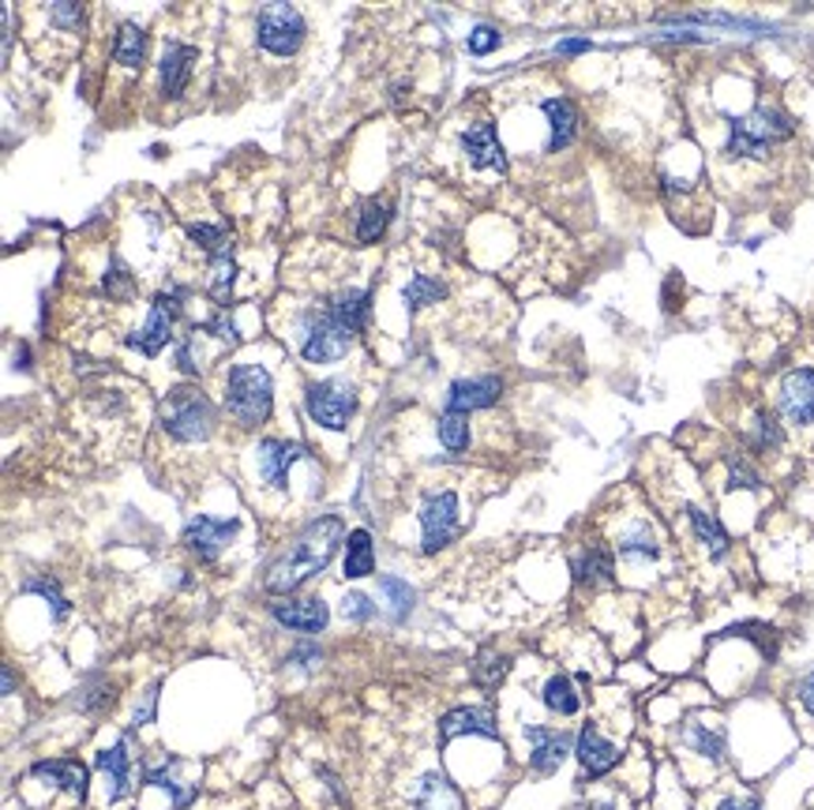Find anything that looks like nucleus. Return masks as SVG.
Wrapping results in <instances>:
<instances>
[{"instance_id":"1","label":"nucleus","mask_w":814,"mask_h":810,"mask_svg":"<svg viewBox=\"0 0 814 810\" xmlns=\"http://www.w3.org/2000/svg\"><path fill=\"white\" fill-rule=\"evenodd\" d=\"M342 540H345V526H342L339 515L315 518L312 526H308L301 537H297L293 545L271 563V567H267L263 586L271 589V593H293V589H301L308 578L320 575L326 563L334 559V551H339Z\"/></svg>"},{"instance_id":"2","label":"nucleus","mask_w":814,"mask_h":810,"mask_svg":"<svg viewBox=\"0 0 814 810\" xmlns=\"http://www.w3.org/2000/svg\"><path fill=\"white\" fill-rule=\"evenodd\" d=\"M271 402H274V383L271 372L260 364H237L225 379V405L244 428H255L271 417Z\"/></svg>"},{"instance_id":"3","label":"nucleus","mask_w":814,"mask_h":810,"mask_svg":"<svg viewBox=\"0 0 814 810\" xmlns=\"http://www.w3.org/2000/svg\"><path fill=\"white\" fill-rule=\"evenodd\" d=\"M792 121L784 117L777 105H758L747 117L732 121L728 135V158H766L773 143L788 140Z\"/></svg>"},{"instance_id":"4","label":"nucleus","mask_w":814,"mask_h":810,"mask_svg":"<svg viewBox=\"0 0 814 810\" xmlns=\"http://www.w3.org/2000/svg\"><path fill=\"white\" fill-rule=\"evenodd\" d=\"M214 405L200 387H173L162 402V424L173 439L181 443H195L207 439L214 432Z\"/></svg>"},{"instance_id":"5","label":"nucleus","mask_w":814,"mask_h":810,"mask_svg":"<svg viewBox=\"0 0 814 810\" xmlns=\"http://www.w3.org/2000/svg\"><path fill=\"white\" fill-rule=\"evenodd\" d=\"M255 31H260V45L267 49V53H274V57H290L301 49L304 42V19L297 8L290 4H267L263 12H260V23H255Z\"/></svg>"},{"instance_id":"6","label":"nucleus","mask_w":814,"mask_h":810,"mask_svg":"<svg viewBox=\"0 0 814 810\" xmlns=\"http://www.w3.org/2000/svg\"><path fill=\"white\" fill-rule=\"evenodd\" d=\"M304 405H308V417L315 424H323V428L331 432H342L345 424H350V413H353V387L342 379H326V383H312L304 394Z\"/></svg>"},{"instance_id":"7","label":"nucleus","mask_w":814,"mask_h":810,"mask_svg":"<svg viewBox=\"0 0 814 810\" xmlns=\"http://www.w3.org/2000/svg\"><path fill=\"white\" fill-rule=\"evenodd\" d=\"M350 345H353V331L345 327L334 312H323V315H315L312 327H308L301 353H304V361H312V364H331V361H342L345 353H350Z\"/></svg>"},{"instance_id":"8","label":"nucleus","mask_w":814,"mask_h":810,"mask_svg":"<svg viewBox=\"0 0 814 810\" xmlns=\"http://www.w3.org/2000/svg\"><path fill=\"white\" fill-rule=\"evenodd\" d=\"M421 526H424V551H440L454 540L459 533V496L454 492H435L429 496L421 510Z\"/></svg>"},{"instance_id":"9","label":"nucleus","mask_w":814,"mask_h":810,"mask_svg":"<svg viewBox=\"0 0 814 810\" xmlns=\"http://www.w3.org/2000/svg\"><path fill=\"white\" fill-rule=\"evenodd\" d=\"M177 301H181V293H158L154 304H151V320H147V327L139 334H132L128 345H132V350H143L147 357H158L162 345L170 342L177 315H181V304Z\"/></svg>"},{"instance_id":"10","label":"nucleus","mask_w":814,"mask_h":810,"mask_svg":"<svg viewBox=\"0 0 814 810\" xmlns=\"http://www.w3.org/2000/svg\"><path fill=\"white\" fill-rule=\"evenodd\" d=\"M500 394H503L500 375L459 379V383H451V391H446V409L443 413H465V417H470L473 409H489L492 402H500Z\"/></svg>"},{"instance_id":"11","label":"nucleus","mask_w":814,"mask_h":810,"mask_svg":"<svg viewBox=\"0 0 814 810\" xmlns=\"http://www.w3.org/2000/svg\"><path fill=\"white\" fill-rule=\"evenodd\" d=\"M233 537H237V522H218V518L195 515V518L184 526V545L192 548L203 563L218 559V551L230 545Z\"/></svg>"},{"instance_id":"12","label":"nucleus","mask_w":814,"mask_h":810,"mask_svg":"<svg viewBox=\"0 0 814 810\" xmlns=\"http://www.w3.org/2000/svg\"><path fill=\"white\" fill-rule=\"evenodd\" d=\"M781 413L792 424H814V372L796 368L781 379Z\"/></svg>"},{"instance_id":"13","label":"nucleus","mask_w":814,"mask_h":810,"mask_svg":"<svg viewBox=\"0 0 814 810\" xmlns=\"http://www.w3.org/2000/svg\"><path fill=\"white\" fill-rule=\"evenodd\" d=\"M525 739H530V766L537 773H552L560 769L563 758L571 755V736L560 732V728H544V725H530L525 728Z\"/></svg>"},{"instance_id":"14","label":"nucleus","mask_w":814,"mask_h":810,"mask_svg":"<svg viewBox=\"0 0 814 810\" xmlns=\"http://www.w3.org/2000/svg\"><path fill=\"white\" fill-rule=\"evenodd\" d=\"M308 454L304 443H282V439H263L260 443V477L271 488H285L290 484L293 462H301Z\"/></svg>"},{"instance_id":"15","label":"nucleus","mask_w":814,"mask_h":810,"mask_svg":"<svg viewBox=\"0 0 814 810\" xmlns=\"http://www.w3.org/2000/svg\"><path fill=\"white\" fill-rule=\"evenodd\" d=\"M462 146H465V158H470V165L476 170H508V158H503V146H500V135H495L492 124H476L470 132L462 135Z\"/></svg>"},{"instance_id":"16","label":"nucleus","mask_w":814,"mask_h":810,"mask_svg":"<svg viewBox=\"0 0 814 810\" xmlns=\"http://www.w3.org/2000/svg\"><path fill=\"white\" fill-rule=\"evenodd\" d=\"M274 619L282 627L290 630H301V635H320L326 627V619H331V611H326L323 600H282V605H274Z\"/></svg>"},{"instance_id":"17","label":"nucleus","mask_w":814,"mask_h":810,"mask_svg":"<svg viewBox=\"0 0 814 810\" xmlns=\"http://www.w3.org/2000/svg\"><path fill=\"white\" fill-rule=\"evenodd\" d=\"M579 762L590 777H604L615 762H620V747L609 743L593 725H585L579 736Z\"/></svg>"},{"instance_id":"18","label":"nucleus","mask_w":814,"mask_h":810,"mask_svg":"<svg viewBox=\"0 0 814 810\" xmlns=\"http://www.w3.org/2000/svg\"><path fill=\"white\" fill-rule=\"evenodd\" d=\"M489 736V739H500V728H495V720L489 709H451L443 720H440V739L443 743H451L454 736Z\"/></svg>"},{"instance_id":"19","label":"nucleus","mask_w":814,"mask_h":810,"mask_svg":"<svg viewBox=\"0 0 814 810\" xmlns=\"http://www.w3.org/2000/svg\"><path fill=\"white\" fill-rule=\"evenodd\" d=\"M195 49L192 45H170L162 57V94L165 98H181L188 87V75H192L195 64Z\"/></svg>"},{"instance_id":"20","label":"nucleus","mask_w":814,"mask_h":810,"mask_svg":"<svg viewBox=\"0 0 814 810\" xmlns=\"http://www.w3.org/2000/svg\"><path fill=\"white\" fill-rule=\"evenodd\" d=\"M612 575H615V559L604 545H590L579 559H574V578H579L582 586H609Z\"/></svg>"},{"instance_id":"21","label":"nucleus","mask_w":814,"mask_h":810,"mask_svg":"<svg viewBox=\"0 0 814 810\" xmlns=\"http://www.w3.org/2000/svg\"><path fill=\"white\" fill-rule=\"evenodd\" d=\"M34 777L57 780V788L72 792L76 799L87 796V769L79 766V762H64V758H53V762H38L34 766Z\"/></svg>"},{"instance_id":"22","label":"nucleus","mask_w":814,"mask_h":810,"mask_svg":"<svg viewBox=\"0 0 814 810\" xmlns=\"http://www.w3.org/2000/svg\"><path fill=\"white\" fill-rule=\"evenodd\" d=\"M331 312L350 327L353 334H361L369 327V315H372V293L369 290H345L339 301L331 304Z\"/></svg>"},{"instance_id":"23","label":"nucleus","mask_w":814,"mask_h":810,"mask_svg":"<svg viewBox=\"0 0 814 810\" xmlns=\"http://www.w3.org/2000/svg\"><path fill=\"white\" fill-rule=\"evenodd\" d=\"M416 810H462V803L451 780L443 773H429L421 780V788H416Z\"/></svg>"},{"instance_id":"24","label":"nucleus","mask_w":814,"mask_h":810,"mask_svg":"<svg viewBox=\"0 0 814 810\" xmlns=\"http://www.w3.org/2000/svg\"><path fill=\"white\" fill-rule=\"evenodd\" d=\"M544 117L552 121V151H563L571 140H574V128H579V113H574V105L567 98H549L544 102Z\"/></svg>"},{"instance_id":"25","label":"nucleus","mask_w":814,"mask_h":810,"mask_svg":"<svg viewBox=\"0 0 814 810\" xmlns=\"http://www.w3.org/2000/svg\"><path fill=\"white\" fill-rule=\"evenodd\" d=\"M98 769H102V773L109 777V784H105L109 803H117V799L128 792V755H124V743L102 750V755H98Z\"/></svg>"},{"instance_id":"26","label":"nucleus","mask_w":814,"mask_h":810,"mask_svg":"<svg viewBox=\"0 0 814 810\" xmlns=\"http://www.w3.org/2000/svg\"><path fill=\"white\" fill-rule=\"evenodd\" d=\"M372 567H375V559H372V537L364 529H353L350 540H345V563H342L345 578H369Z\"/></svg>"},{"instance_id":"27","label":"nucleus","mask_w":814,"mask_h":810,"mask_svg":"<svg viewBox=\"0 0 814 810\" xmlns=\"http://www.w3.org/2000/svg\"><path fill=\"white\" fill-rule=\"evenodd\" d=\"M177 766H181L177 758H170V762H162V766H151L143 773V780H147V784H154V788H165V792H170L173 810H184L195 799V788H181V780H173V769Z\"/></svg>"},{"instance_id":"28","label":"nucleus","mask_w":814,"mask_h":810,"mask_svg":"<svg viewBox=\"0 0 814 810\" xmlns=\"http://www.w3.org/2000/svg\"><path fill=\"white\" fill-rule=\"evenodd\" d=\"M687 518H691V529H694V537H699V545H706L710 556H724V551H728V537H724L717 518L706 515L702 507H687Z\"/></svg>"},{"instance_id":"29","label":"nucleus","mask_w":814,"mask_h":810,"mask_svg":"<svg viewBox=\"0 0 814 810\" xmlns=\"http://www.w3.org/2000/svg\"><path fill=\"white\" fill-rule=\"evenodd\" d=\"M544 706L552 709V713H560V717H574L579 713V706H582V698H579V690H574L571 684V676H552L549 684H544Z\"/></svg>"},{"instance_id":"30","label":"nucleus","mask_w":814,"mask_h":810,"mask_svg":"<svg viewBox=\"0 0 814 810\" xmlns=\"http://www.w3.org/2000/svg\"><path fill=\"white\" fill-rule=\"evenodd\" d=\"M683 743H687L699 758H710V762H721L724 758V736L721 728H710V725H687V732H683Z\"/></svg>"},{"instance_id":"31","label":"nucleus","mask_w":814,"mask_h":810,"mask_svg":"<svg viewBox=\"0 0 814 810\" xmlns=\"http://www.w3.org/2000/svg\"><path fill=\"white\" fill-rule=\"evenodd\" d=\"M143 53H147V34L139 31L135 23H124V27H121V34H117V45H113L117 64L139 68V64H143Z\"/></svg>"},{"instance_id":"32","label":"nucleus","mask_w":814,"mask_h":810,"mask_svg":"<svg viewBox=\"0 0 814 810\" xmlns=\"http://www.w3.org/2000/svg\"><path fill=\"white\" fill-rule=\"evenodd\" d=\"M657 537H653L650 526H631L620 537V556L623 559H657Z\"/></svg>"},{"instance_id":"33","label":"nucleus","mask_w":814,"mask_h":810,"mask_svg":"<svg viewBox=\"0 0 814 810\" xmlns=\"http://www.w3.org/2000/svg\"><path fill=\"white\" fill-rule=\"evenodd\" d=\"M386 222H391V206L383 200H369L361 211V222H356V241L361 244H372L380 241V233L386 230Z\"/></svg>"},{"instance_id":"34","label":"nucleus","mask_w":814,"mask_h":810,"mask_svg":"<svg viewBox=\"0 0 814 810\" xmlns=\"http://www.w3.org/2000/svg\"><path fill=\"white\" fill-rule=\"evenodd\" d=\"M440 443L451 454L470 447V417H465V413H443L440 417Z\"/></svg>"},{"instance_id":"35","label":"nucleus","mask_w":814,"mask_h":810,"mask_svg":"<svg viewBox=\"0 0 814 810\" xmlns=\"http://www.w3.org/2000/svg\"><path fill=\"white\" fill-rule=\"evenodd\" d=\"M405 308L416 312V308H424V304H435V301H443L446 290H443V282H435L429 279V274H416V279L405 285Z\"/></svg>"},{"instance_id":"36","label":"nucleus","mask_w":814,"mask_h":810,"mask_svg":"<svg viewBox=\"0 0 814 810\" xmlns=\"http://www.w3.org/2000/svg\"><path fill=\"white\" fill-rule=\"evenodd\" d=\"M233 279H237V263L230 252L214 255V279H211V296L218 304H230V293H233Z\"/></svg>"},{"instance_id":"37","label":"nucleus","mask_w":814,"mask_h":810,"mask_svg":"<svg viewBox=\"0 0 814 810\" xmlns=\"http://www.w3.org/2000/svg\"><path fill=\"white\" fill-rule=\"evenodd\" d=\"M380 593L386 597V605H391L394 616H405V611L413 608V589H410V581H402L399 575H383L380 578Z\"/></svg>"},{"instance_id":"38","label":"nucleus","mask_w":814,"mask_h":810,"mask_svg":"<svg viewBox=\"0 0 814 810\" xmlns=\"http://www.w3.org/2000/svg\"><path fill=\"white\" fill-rule=\"evenodd\" d=\"M503 676H508V657L500 654H481V660L473 665V684H481L484 690H492Z\"/></svg>"},{"instance_id":"39","label":"nucleus","mask_w":814,"mask_h":810,"mask_svg":"<svg viewBox=\"0 0 814 810\" xmlns=\"http://www.w3.org/2000/svg\"><path fill=\"white\" fill-rule=\"evenodd\" d=\"M188 236L192 241H200L211 255H222L230 252V241H225V230H218V225H188Z\"/></svg>"},{"instance_id":"40","label":"nucleus","mask_w":814,"mask_h":810,"mask_svg":"<svg viewBox=\"0 0 814 810\" xmlns=\"http://www.w3.org/2000/svg\"><path fill=\"white\" fill-rule=\"evenodd\" d=\"M23 593H42V597L49 600V605H53L57 619H61L64 611H68V600L61 597V589H57L53 581H46V578H31V581H27V586H23Z\"/></svg>"},{"instance_id":"41","label":"nucleus","mask_w":814,"mask_h":810,"mask_svg":"<svg viewBox=\"0 0 814 810\" xmlns=\"http://www.w3.org/2000/svg\"><path fill=\"white\" fill-rule=\"evenodd\" d=\"M758 473H754L743 458H728V488H758Z\"/></svg>"},{"instance_id":"42","label":"nucleus","mask_w":814,"mask_h":810,"mask_svg":"<svg viewBox=\"0 0 814 810\" xmlns=\"http://www.w3.org/2000/svg\"><path fill=\"white\" fill-rule=\"evenodd\" d=\"M465 45H470L473 57H484V53H492V49L500 45V31H495V27H476V31L465 38Z\"/></svg>"},{"instance_id":"43","label":"nucleus","mask_w":814,"mask_h":810,"mask_svg":"<svg viewBox=\"0 0 814 810\" xmlns=\"http://www.w3.org/2000/svg\"><path fill=\"white\" fill-rule=\"evenodd\" d=\"M372 600L364 597V593H345V600H342V616L345 619H372Z\"/></svg>"},{"instance_id":"44","label":"nucleus","mask_w":814,"mask_h":810,"mask_svg":"<svg viewBox=\"0 0 814 810\" xmlns=\"http://www.w3.org/2000/svg\"><path fill=\"white\" fill-rule=\"evenodd\" d=\"M105 290L113 296H121V301L124 296H132V274H128L117 260H113V274H105Z\"/></svg>"},{"instance_id":"45","label":"nucleus","mask_w":814,"mask_h":810,"mask_svg":"<svg viewBox=\"0 0 814 810\" xmlns=\"http://www.w3.org/2000/svg\"><path fill=\"white\" fill-rule=\"evenodd\" d=\"M79 16H83V12H79V4H57L53 8V19H57V23H64V27H76Z\"/></svg>"},{"instance_id":"46","label":"nucleus","mask_w":814,"mask_h":810,"mask_svg":"<svg viewBox=\"0 0 814 810\" xmlns=\"http://www.w3.org/2000/svg\"><path fill=\"white\" fill-rule=\"evenodd\" d=\"M800 706L807 709V713L814 717V671H811V676L800 684Z\"/></svg>"},{"instance_id":"47","label":"nucleus","mask_w":814,"mask_h":810,"mask_svg":"<svg viewBox=\"0 0 814 810\" xmlns=\"http://www.w3.org/2000/svg\"><path fill=\"white\" fill-rule=\"evenodd\" d=\"M154 701H158V684L147 690V701H143V709H135V725H147V720H151V713H154Z\"/></svg>"},{"instance_id":"48","label":"nucleus","mask_w":814,"mask_h":810,"mask_svg":"<svg viewBox=\"0 0 814 810\" xmlns=\"http://www.w3.org/2000/svg\"><path fill=\"white\" fill-rule=\"evenodd\" d=\"M585 49H590V42H585V38H571V42H560V53H563V57L585 53Z\"/></svg>"},{"instance_id":"49","label":"nucleus","mask_w":814,"mask_h":810,"mask_svg":"<svg viewBox=\"0 0 814 810\" xmlns=\"http://www.w3.org/2000/svg\"><path fill=\"white\" fill-rule=\"evenodd\" d=\"M717 810H758L754 803H747V799H724V803Z\"/></svg>"}]
</instances>
